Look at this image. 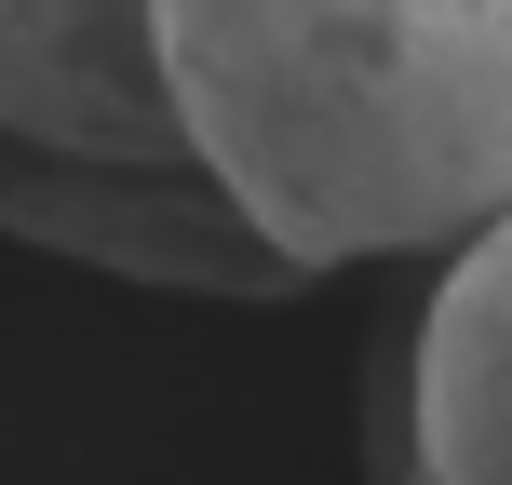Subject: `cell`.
Here are the masks:
<instances>
[{
  "instance_id": "cell-1",
  "label": "cell",
  "mask_w": 512,
  "mask_h": 485,
  "mask_svg": "<svg viewBox=\"0 0 512 485\" xmlns=\"http://www.w3.org/2000/svg\"><path fill=\"white\" fill-rule=\"evenodd\" d=\"M162 135L297 256H445L512 203V0H135Z\"/></svg>"
},
{
  "instance_id": "cell-2",
  "label": "cell",
  "mask_w": 512,
  "mask_h": 485,
  "mask_svg": "<svg viewBox=\"0 0 512 485\" xmlns=\"http://www.w3.org/2000/svg\"><path fill=\"white\" fill-rule=\"evenodd\" d=\"M0 230L27 256H54V270L176 283V297H297L310 283L203 162H108V149L0 135Z\"/></svg>"
},
{
  "instance_id": "cell-3",
  "label": "cell",
  "mask_w": 512,
  "mask_h": 485,
  "mask_svg": "<svg viewBox=\"0 0 512 485\" xmlns=\"http://www.w3.org/2000/svg\"><path fill=\"white\" fill-rule=\"evenodd\" d=\"M405 472L418 485H512V203L445 243V283L405 351Z\"/></svg>"
},
{
  "instance_id": "cell-4",
  "label": "cell",
  "mask_w": 512,
  "mask_h": 485,
  "mask_svg": "<svg viewBox=\"0 0 512 485\" xmlns=\"http://www.w3.org/2000/svg\"><path fill=\"white\" fill-rule=\"evenodd\" d=\"M0 135L108 149V162H189L162 135L135 0H0Z\"/></svg>"
}]
</instances>
